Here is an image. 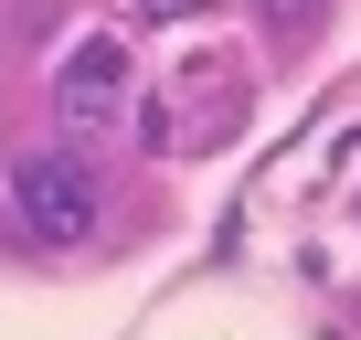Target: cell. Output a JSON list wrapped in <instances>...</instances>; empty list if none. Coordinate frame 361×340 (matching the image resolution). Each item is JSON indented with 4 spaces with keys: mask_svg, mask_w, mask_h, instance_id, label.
I'll return each instance as SVG.
<instances>
[{
    "mask_svg": "<svg viewBox=\"0 0 361 340\" xmlns=\"http://www.w3.org/2000/svg\"><path fill=\"white\" fill-rule=\"evenodd\" d=\"M11 213L32 224V245H85L96 234V170L75 149H22L11 159Z\"/></svg>",
    "mask_w": 361,
    "mask_h": 340,
    "instance_id": "1",
    "label": "cell"
},
{
    "mask_svg": "<svg viewBox=\"0 0 361 340\" xmlns=\"http://www.w3.org/2000/svg\"><path fill=\"white\" fill-rule=\"evenodd\" d=\"M54 117H64V138H106V128L128 117V54H117L106 32L64 54V75H54Z\"/></svg>",
    "mask_w": 361,
    "mask_h": 340,
    "instance_id": "2",
    "label": "cell"
},
{
    "mask_svg": "<svg viewBox=\"0 0 361 340\" xmlns=\"http://www.w3.org/2000/svg\"><path fill=\"white\" fill-rule=\"evenodd\" d=\"M266 11H276V32H308V22H319V0H266Z\"/></svg>",
    "mask_w": 361,
    "mask_h": 340,
    "instance_id": "3",
    "label": "cell"
},
{
    "mask_svg": "<svg viewBox=\"0 0 361 340\" xmlns=\"http://www.w3.org/2000/svg\"><path fill=\"white\" fill-rule=\"evenodd\" d=\"M149 11H192V0H149Z\"/></svg>",
    "mask_w": 361,
    "mask_h": 340,
    "instance_id": "4",
    "label": "cell"
}]
</instances>
